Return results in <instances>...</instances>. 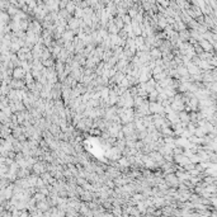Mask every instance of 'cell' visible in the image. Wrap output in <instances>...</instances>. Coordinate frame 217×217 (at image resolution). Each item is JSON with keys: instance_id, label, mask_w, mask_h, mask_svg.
Wrapping results in <instances>:
<instances>
[{"instance_id": "1", "label": "cell", "mask_w": 217, "mask_h": 217, "mask_svg": "<svg viewBox=\"0 0 217 217\" xmlns=\"http://www.w3.org/2000/svg\"><path fill=\"white\" fill-rule=\"evenodd\" d=\"M150 109L153 110V112H155V113H160V112L163 110V108L159 106V104H156V103H151Z\"/></svg>"}, {"instance_id": "2", "label": "cell", "mask_w": 217, "mask_h": 217, "mask_svg": "<svg viewBox=\"0 0 217 217\" xmlns=\"http://www.w3.org/2000/svg\"><path fill=\"white\" fill-rule=\"evenodd\" d=\"M24 76V70L23 69H15L14 70V77L17 79H21Z\"/></svg>"}]
</instances>
